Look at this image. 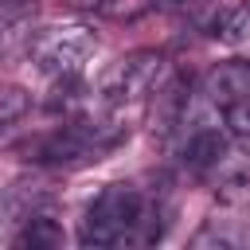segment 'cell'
I'll return each instance as SVG.
<instances>
[{
	"mask_svg": "<svg viewBox=\"0 0 250 250\" xmlns=\"http://www.w3.org/2000/svg\"><path fill=\"white\" fill-rule=\"evenodd\" d=\"M129 129L113 117H78V121H66L59 125L55 133L39 137L31 145V156L39 164H55V168H78V164H90V160H102L109 148L121 145Z\"/></svg>",
	"mask_w": 250,
	"mask_h": 250,
	"instance_id": "cell-1",
	"label": "cell"
},
{
	"mask_svg": "<svg viewBox=\"0 0 250 250\" xmlns=\"http://www.w3.org/2000/svg\"><path fill=\"white\" fill-rule=\"evenodd\" d=\"M145 195L133 184H109L98 191V199L86 207V219L78 227L82 246H121L141 238V219H145Z\"/></svg>",
	"mask_w": 250,
	"mask_h": 250,
	"instance_id": "cell-2",
	"label": "cell"
},
{
	"mask_svg": "<svg viewBox=\"0 0 250 250\" xmlns=\"http://www.w3.org/2000/svg\"><path fill=\"white\" fill-rule=\"evenodd\" d=\"M27 51L35 59V66L51 78H78L86 59L94 55V35L82 23H59V27H43L35 35H27Z\"/></svg>",
	"mask_w": 250,
	"mask_h": 250,
	"instance_id": "cell-3",
	"label": "cell"
},
{
	"mask_svg": "<svg viewBox=\"0 0 250 250\" xmlns=\"http://www.w3.org/2000/svg\"><path fill=\"white\" fill-rule=\"evenodd\" d=\"M164 86H168V59L160 51H133V55L117 59L102 74V82H98L102 98L105 102H117V105L156 98Z\"/></svg>",
	"mask_w": 250,
	"mask_h": 250,
	"instance_id": "cell-4",
	"label": "cell"
},
{
	"mask_svg": "<svg viewBox=\"0 0 250 250\" xmlns=\"http://www.w3.org/2000/svg\"><path fill=\"white\" fill-rule=\"evenodd\" d=\"M199 94L215 105V109H234V105H250V62L242 59H230V62H219L207 70Z\"/></svg>",
	"mask_w": 250,
	"mask_h": 250,
	"instance_id": "cell-5",
	"label": "cell"
},
{
	"mask_svg": "<svg viewBox=\"0 0 250 250\" xmlns=\"http://www.w3.org/2000/svg\"><path fill=\"white\" fill-rule=\"evenodd\" d=\"M227 148H230V141H227L223 129H195V133L188 137V145H184V164H188L191 172L219 168L223 156H227Z\"/></svg>",
	"mask_w": 250,
	"mask_h": 250,
	"instance_id": "cell-6",
	"label": "cell"
},
{
	"mask_svg": "<svg viewBox=\"0 0 250 250\" xmlns=\"http://www.w3.org/2000/svg\"><path fill=\"white\" fill-rule=\"evenodd\" d=\"M47 203V195L31 184H12L8 191H0V223H27L31 215H39V207Z\"/></svg>",
	"mask_w": 250,
	"mask_h": 250,
	"instance_id": "cell-7",
	"label": "cell"
},
{
	"mask_svg": "<svg viewBox=\"0 0 250 250\" xmlns=\"http://www.w3.org/2000/svg\"><path fill=\"white\" fill-rule=\"evenodd\" d=\"M211 35H215L219 43H230V47L242 43V39H250V0L223 8V12L211 20Z\"/></svg>",
	"mask_w": 250,
	"mask_h": 250,
	"instance_id": "cell-8",
	"label": "cell"
},
{
	"mask_svg": "<svg viewBox=\"0 0 250 250\" xmlns=\"http://www.w3.org/2000/svg\"><path fill=\"white\" fill-rule=\"evenodd\" d=\"M16 246H62V227L47 215H31L27 227L16 234Z\"/></svg>",
	"mask_w": 250,
	"mask_h": 250,
	"instance_id": "cell-9",
	"label": "cell"
},
{
	"mask_svg": "<svg viewBox=\"0 0 250 250\" xmlns=\"http://www.w3.org/2000/svg\"><path fill=\"white\" fill-rule=\"evenodd\" d=\"M27 109H31L27 90H20V86H0V129L16 125V121H20Z\"/></svg>",
	"mask_w": 250,
	"mask_h": 250,
	"instance_id": "cell-10",
	"label": "cell"
},
{
	"mask_svg": "<svg viewBox=\"0 0 250 250\" xmlns=\"http://www.w3.org/2000/svg\"><path fill=\"white\" fill-rule=\"evenodd\" d=\"M4 8H20V4H31V0H0Z\"/></svg>",
	"mask_w": 250,
	"mask_h": 250,
	"instance_id": "cell-11",
	"label": "cell"
},
{
	"mask_svg": "<svg viewBox=\"0 0 250 250\" xmlns=\"http://www.w3.org/2000/svg\"><path fill=\"white\" fill-rule=\"evenodd\" d=\"M82 4H109V0H82Z\"/></svg>",
	"mask_w": 250,
	"mask_h": 250,
	"instance_id": "cell-12",
	"label": "cell"
}]
</instances>
